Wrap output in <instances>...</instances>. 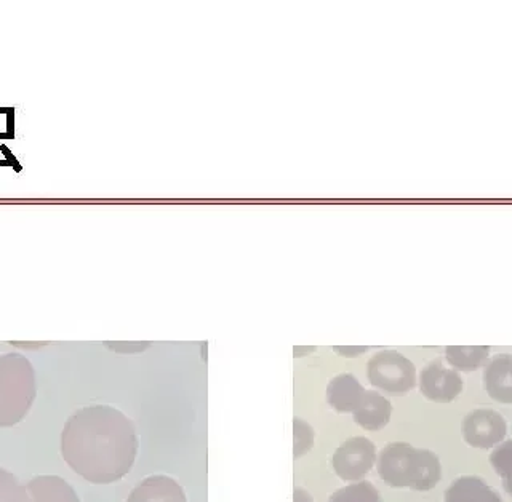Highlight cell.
I'll list each match as a JSON object with an SVG mask.
<instances>
[{"instance_id":"6da1fadb","label":"cell","mask_w":512,"mask_h":502,"mask_svg":"<svg viewBox=\"0 0 512 502\" xmlns=\"http://www.w3.org/2000/svg\"><path fill=\"white\" fill-rule=\"evenodd\" d=\"M61 455L87 482L108 485L124 479L138 455L132 419L109 405L80 408L64 424Z\"/></svg>"},{"instance_id":"7a4b0ae2","label":"cell","mask_w":512,"mask_h":502,"mask_svg":"<svg viewBox=\"0 0 512 502\" xmlns=\"http://www.w3.org/2000/svg\"><path fill=\"white\" fill-rule=\"evenodd\" d=\"M378 474L389 487L429 491L440 482L442 466L436 453L396 442L381 450Z\"/></svg>"},{"instance_id":"3957f363","label":"cell","mask_w":512,"mask_h":502,"mask_svg":"<svg viewBox=\"0 0 512 502\" xmlns=\"http://www.w3.org/2000/svg\"><path fill=\"white\" fill-rule=\"evenodd\" d=\"M36 399V371L24 355H0V427L15 426Z\"/></svg>"},{"instance_id":"277c9868","label":"cell","mask_w":512,"mask_h":502,"mask_svg":"<svg viewBox=\"0 0 512 502\" xmlns=\"http://www.w3.org/2000/svg\"><path fill=\"white\" fill-rule=\"evenodd\" d=\"M367 378L388 394H407L416 386L415 365L400 352L381 351L368 360Z\"/></svg>"},{"instance_id":"5b68a950","label":"cell","mask_w":512,"mask_h":502,"mask_svg":"<svg viewBox=\"0 0 512 502\" xmlns=\"http://www.w3.org/2000/svg\"><path fill=\"white\" fill-rule=\"evenodd\" d=\"M376 447L367 437H352L336 448L332 463L336 475L344 482H360L372 471Z\"/></svg>"},{"instance_id":"8992f818","label":"cell","mask_w":512,"mask_h":502,"mask_svg":"<svg viewBox=\"0 0 512 502\" xmlns=\"http://www.w3.org/2000/svg\"><path fill=\"white\" fill-rule=\"evenodd\" d=\"M461 434L464 442L474 448L488 450L503 442L508 434L506 419L495 410H474L463 419Z\"/></svg>"},{"instance_id":"52a82bcc","label":"cell","mask_w":512,"mask_h":502,"mask_svg":"<svg viewBox=\"0 0 512 502\" xmlns=\"http://www.w3.org/2000/svg\"><path fill=\"white\" fill-rule=\"evenodd\" d=\"M420 391L432 402H453L463 391V379L458 371L436 360L421 370Z\"/></svg>"},{"instance_id":"ba28073f","label":"cell","mask_w":512,"mask_h":502,"mask_svg":"<svg viewBox=\"0 0 512 502\" xmlns=\"http://www.w3.org/2000/svg\"><path fill=\"white\" fill-rule=\"evenodd\" d=\"M127 502H188L180 483L167 475H152L138 483Z\"/></svg>"},{"instance_id":"9c48e42d","label":"cell","mask_w":512,"mask_h":502,"mask_svg":"<svg viewBox=\"0 0 512 502\" xmlns=\"http://www.w3.org/2000/svg\"><path fill=\"white\" fill-rule=\"evenodd\" d=\"M488 395L500 403H512V355L498 354L488 360L484 370Z\"/></svg>"},{"instance_id":"30bf717a","label":"cell","mask_w":512,"mask_h":502,"mask_svg":"<svg viewBox=\"0 0 512 502\" xmlns=\"http://www.w3.org/2000/svg\"><path fill=\"white\" fill-rule=\"evenodd\" d=\"M352 415L360 427L367 431H380L391 419L392 405L384 395L375 391H365Z\"/></svg>"},{"instance_id":"8fae6325","label":"cell","mask_w":512,"mask_h":502,"mask_svg":"<svg viewBox=\"0 0 512 502\" xmlns=\"http://www.w3.org/2000/svg\"><path fill=\"white\" fill-rule=\"evenodd\" d=\"M365 389L351 373H341L328 383L327 402L340 413H352L364 397Z\"/></svg>"},{"instance_id":"7c38bea8","label":"cell","mask_w":512,"mask_h":502,"mask_svg":"<svg viewBox=\"0 0 512 502\" xmlns=\"http://www.w3.org/2000/svg\"><path fill=\"white\" fill-rule=\"evenodd\" d=\"M29 502H80L76 490L56 475H40L26 485Z\"/></svg>"},{"instance_id":"4fadbf2b","label":"cell","mask_w":512,"mask_h":502,"mask_svg":"<svg viewBox=\"0 0 512 502\" xmlns=\"http://www.w3.org/2000/svg\"><path fill=\"white\" fill-rule=\"evenodd\" d=\"M445 502H503L487 482L476 475H464L447 488Z\"/></svg>"},{"instance_id":"5bb4252c","label":"cell","mask_w":512,"mask_h":502,"mask_svg":"<svg viewBox=\"0 0 512 502\" xmlns=\"http://www.w3.org/2000/svg\"><path fill=\"white\" fill-rule=\"evenodd\" d=\"M490 357L488 346H448L445 359L455 370L474 371L484 367Z\"/></svg>"},{"instance_id":"9a60e30c","label":"cell","mask_w":512,"mask_h":502,"mask_svg":"<svg viewBox=\"0 0 512 502\" xmlns=\"http://www.w3.org/2000/svg\"><path fill=\"white\" fill-rule=\"evenodd\" d=\"M328 502H383V499L373 483L356 482L335 491Z\"/></svg>"},{"instance_id":"2e32d148","label":"cell","mask_w":512,"mask_h":502,"mask_svg":"<svg viewBox=\"0 0 512 502\" xmlns=\"http://www.w3.org/2000/svg\"><path fill=\"white\" fill-rule=\"evenodd\" d=\"M490 464L503 479V488L512 496V440L501 443L490 455Z\"/></svg>"},{"instance_id":"e0dca14e","label":"cell","mask_w":512,"mask_h":502,"mask_svg":"<svg viewBox=\"0 0 512 502\" xmlns=\"http://www.w3.org/2000/svg\"><path fill=\"white\" fill-rule=\"evenodd\" d=\"M0 502H29L28 490L12 472L0 467Z\"/></svg>"},{"instance_id":"ac0fdd59","label":"cell","mask_w":512,"mask_h":502,"mask_svg":"<svg viewBox=\"0 0 512 502\" xmlns=\"http://www.w3.org/2000/svg\"><path fill=\"white\" fill-rule=\"evenodd\" d=\"M293 440H295V447H293L295 459L301 458L304 453H308L314 445V431L301 418L293 419Z\"/></svg>"},{"instance_id":"d6986e66","label":"cell","mask_w":512,"mask_h":502,"mask_svg":"<svg viewBox=\"0 0 512 502\" xmlns=\"http://www.w3.org/2000/svg\"><path fill=\"white\" fill-rule=\"evenodd\" d=\"M111 347L112 351L117 352H138L143 351L144 347H148V343H106Z\"/></svg>"},{"instance_id":"ffe728a7","label":"cell","mask_w":512,"mask_h":502,"mask_svg":"<svg viewBox=\"0 0 512 502\" xmlns=\"http://www.w3.org/2000/svg\"><path fill=\"white\" fill-rule=\"evenodd\" d=\"M333 349H335V352H338V354L344 355V357H356V355L364 354V352L368 351V347H357V346H346V347L336 346V347H333Z\"/></svg>"},{"instance_id":"44dd1931","label":"cell","mask_w":512,"mask_h":502,"mask_svg":"<svg viewBox=\"0 0 512 502\" xmlns=\"http://www.w3.org/2000/svg\"><path fill=\"white\" fill-rule=\"evenodd\" d=\"M0 152L4 154L5 160H8V162L12 164V167L15 168L16 173H20L21 170H23V167H21V165L18 164V160H16V157L13 156L12 152H10V149H8L7 146H5V144H2V146H0Z\"/></svg>"},{"instance_id":"7402d4cb","label":"cell","mask_w":512,"mask_h":502,"mask_svg":"<svg viewBox=\"0 0 512 502\" xmlns=\"http://www.w3.org/2000/svg\"><path fill=\"white\" fill-rule=\"evenodd\" d=\"M293 502H314V499H312L308 491L303 490L301 487H296L295 491H293Z\"/></svg>"},{"instance_id":"603a6c76","label":"cell","mask_w":512,"mask_h":502,"mask_svg":"<svg viewBox=\"0 0 512 502\" xmlns=\"http://www.w3.org/2000/svg\"><path fill=\"white\" fill-rule=\"evenodd\" d=\"M13 125H15V108H10V112H8V117H7L8 135L15 136V132H13V130H15V127H13Z\"/></svg>"},{"instance_id":"cb8c5ba5","label":"cell","mask_w":512,"mask_h":502,"mask_svg":"<svg viewBox=\"0 0 512 502\" xmlns=\"http://www.w3.org/2000/svg\"><path fill=\"white\" fill-rule=\"evenodd\" d=\"M2 165H7V167H12V164H10V162H8V160H0V167H2Z\"/></svg>"},{"instance_id":"d4e9b609","label":"cell","mask_w":512,"mask_h":502,"mask_svg":"<svg viewBox=\"0 0 512 502\" xmlns=\"http://www.w3.org/2000/svg\"><path fill=\"white\" fill-rule=\"evenodd\" d=\"M10 112V108H0V114H8Z\"/></svg>"}]
</instances>
